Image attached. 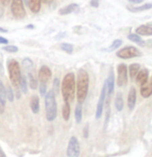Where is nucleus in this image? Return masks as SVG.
I'll return each mask as SVG.
<instances>
[{
    "mask_svg": "<svg viewBox=\"0 0 152 157\" xmlns=\"http://www.w3.org/2000/svg\"><path fill=\"white\" fill-rule=\"evenodd\" d=\"M75 90H76V82H75V75L73 72L66 74L62 81V95L65 100V103L73 102L74 96H75Z\"/></svg>",
    "mask_w": 152,
    "mask_h": 157,
    "instance_id": "nucleus-1",
    "label": "nucleus"
},
{
    "mask_svg": "<svg viewBox=\"0 0 152 157\" xmlns=\"http://www.w3.org/2000/svg\"><path fill=\"white\" fill-rule=\"evenodd\" d=\"M76 92L78 103L82 104L87 98L88 92H89V74L84 69H80L77 74Z\"/></svg>",
    "mask_w": 152,
    "mask_h": 157,
    "instance_id": "nucleus-2",
    "label": "nucleus"
},
{
    "mask_svg": "<svg viewBox=\"0 0 152 157\" xmlns=\"http://www.w3.org/2000/svg\"><path fill=\"white\" fill-rule=\"evenodd\" d=\"M45 108H46V119L49 122L54 121L57 116V104L53 90H49L45 95Z\"/></svg>",
    "mask_w": 152,
    "mask_h": 157,
    "instance_id": "nucleus-3",
    "label": "nucleus"
},
{
    "mask_svg": "<svg viewBox=\"0 0 152 157\" xmlns=\"http://www.w3.org/2000/svg\"><path fill=\"white\" fill-rule=\"evenodd\" d=\"M7 70H9L10 79V81H12L13 86L18 87L19 86L20 78H21V76H22L21 75L19 63L15 59L9 60V63H7Z\"/></svg>",
    "mask_w": 152,
    "mask_h": 157,
    "instance_id": "nucleus-4",
    "label": "nucleus"
},
{
    "mask_svg": "<svg viewBox=\"0 0 152 157\" xmlns=\"http://www.w3.org/2000/svg\"><path fill=\"white\" fill-rule=\"evenodd\" d=\"M10 10H12L13 16L18 20L23 19L26 16L25 9H24L23 0H12V4H10Z\"/></svg>",
    "mask_w": 152,
    "mask_h": 157,
    "instance_id": "nucleus-5",
    "label": "nucleus"
},
{
    "mask_svg": "<svg viewBox=\"0 0 152 157\" xmlns=\"http://www.w3.org/2000/svg\"><path fill=\"white\" fill-rule=\"evenodd\" d=\"M141 55H142V53H141L140 50H138V48L132 47V46L124 47L117 52V56L120 58H123V59H129V58L141 56Z\"/></svg>",
    "mask_w": 152,
    "mask_h": 157,
    "instance_id": "nucleus-6",
    "label": "nucleus"
},
{
    "mask_svg": "<svg viewBox=\"0 0 152 157\" xmlns=\"http://www.w3.org/2000/svg\"><path fill=\"white\" fill-rule=\"evenodd\" d=\"M106 94H107V82L105 80L104 83H103L102 89H101V94L97 103V110H96V119L97 120H99L102 117L103 107H104V102L106 99Z\"/></svg>",
    "mask_w": 152,
    "mask_h": 157,
    "instance_id": "nucleus-7",
    "label": "nucleus"
},
{
    "mask_svg": "<svg viewBox=\"0 0 152 157\" xmlns=\"http://www.w3.org/2000/svg\"><path fill=\"white\" fill-rule=\"evenodd\" d=\"M80 153V148H79V142L76 136H71L68 143V148H67V155L68 157H78Z\"/></svg>",
    "mask_w": 152,
    "mask_h": 157,
    "instance_id": "nucleus-8",
    "label": "nucleus"
},
{
    "mask_svg": "<svg viewBox=\"0 0 152 157\" xmlns=\"http://www.w3.org/2000/svg\"><path fill=\"white\" fill-rule=\"evenodd\" d=\"M127 66L125 63H120L118 66V75H117V84L120 87H124L127 84Z\"/></svg>",
    "mask_w": 152,
    "mask_h": 157,
    "instance_id": "nucleus-9",
    "label": "nucleus"
},
{
    "mask_svg": "<svg viewBox=\"0 0 152 157\" xmlns=\"http://www.w3.org/2000/svg\"><path fill=\"white\" fill-rule=\"evenodd\" d=\"M51 70L47 66H43L39 70V80L41 81L42 84H46L50 80V78H51Z\"/></svg>",
    "mask_w": 152,
    "mask_h": 157,
    "instance_id": "nucleus-10",
    "label": "nucleus"
},
{
    "mask_svg": "<svg viewBox=\"0 0 152 157\" xmlns=\"http://www.w3.org/2000/svg\"><path fill=\"white\" fill-rule=\"evenodd\" d=\"M135 81L140 86H143L144 84H146L148 82V78H149V72L147 69H143V70H140V72L138 73V75L135 76Z\"/></svg>",
    "mask_w": 152,
    "mask_h": 157,
    "instance_id": "nucleus-11",
    "label": "nucleus"
},
{
    "mask_svg": "<svg viewBox=\"0 0 152 157\" xmlns=\"http://www.w3.org/2000/svg\"><path fill=\"white\" fill-rule=\"evenodd\" d=\"M135 102H137V90L134 87H130L128 97H127V105L130 110H132L134 108Z\"/></svg>",
    "mask_w": 152,
    "mask_h": 157,
    "instance_id": "nucleus-12",
    "label": "nucleus"
},
{
    "mask_svg": "<svg viewBox=\"0 0 152 157\" xmlns=\"http://www.w3.org/2000/svg\"><path fill=\"white\" fill-rule=\"evenodd\" d=\"M106 82H107V94H106V96H107V98H111V96L113 95V93H114V86H115V78H114L113 70L109 71Z\"/></svg>",
    "mask_w": 152,
    "mask_h": 157,
    "instance_id": "nucleus-13",
    "label": "nucleus"
},
{
    "mask_svg": "<svg viewBox=\"0 0 152 157\" xmlns=\"http://www.w3.org/2000/svg\"><path fill=\"white\" fill-rule=\"evenodd\" d=\"M79 10V6L78 4L76 3H71L67 6L63 7V9L60 10L58 14L60 15H69V14H72V13H75V12H78Z\"/></svg>",
    "mask_w": 152,
    "mask_h": 157,
    "instance_id": "nucleus-14",
    "label": "nucleus"
},
{
    "mask_svg": "<svg viewBox=\"0 0 152 157\" xmlns=\"http://www.w3.org/2000/svg\"><path fill=\"white\" fill-rule=\"evenodd\" d=\"M135 34L138 36H152V27L149 25H141L135 28Z\"/></svg>",
    "mask_w": 152,
    "mask_h": 157,
    "instance_id": "nucleus-15",
    "label": "nucleus"
},
{
    "mask_svg": "<svg viewBox=\"0 0 152 157\" xmlns=\"http://www.w3.org/2000/svg\"><path fill=\"white\" fill-rule=\"evenodd\" d=\"M141 95L144 98H149L152 95V82L150 83H146L143 86H141Z\"/></svg>",
    "mask_w": 152,
    "mask_h": 157,
    "instance_id": "nucleus-16",
    "label": "nucleus"
},
{
    "mask_svg": "<svg viewBox=\"0 0 152 157\" xmlns=\"http://www.w3.org/2000/svg\"><path fill=\"white\" fill-rule=\"evenodd\" d=\"M41 0H28V6L30 10L34 14L40 12L41 10Z\"/></svg>",
    "mask_w": 152,
    "mask_h": 157,
    "instance_id": "nucleus-17",
    "label": "nucleus"
},
{
    "mask_svg": "<svg viewBox=\"0 0 152 157\" xmlns=\"http://www.w3.org/2000/svg\"><path fill=\"white\" fill-rule=\"evenodd\" d=\"M30 108L33 113H38L40 111V99L38 96H33L30 99Z\"/></svg>",
    "mask_w": 152,
    "mask_h": 157,
    "instance_id": "nucleus-18",
    "label": "nucleus"
},
{
    "mask_svg": "<svg viewBox=\"0 0 152 157\" xmlns=\"http://www.w3.org/2000/svg\"><path fill=\"white\" fill-rule=\"evenodd\" d=\"M150 9H152V3H145L143 5H140V6H135V7L129 6L128 7V10L132 13L143 12V10H150Z\"/></svg>",
    "mask_w": 152,
    "mask_h": 157,
    "instance_id": "nucleus-19",
    "label": "nucleus"
},
{
    "mask_svg": "<svg viewBox=\"0 0 152 157\" xmlns=\"http://www.w3.org/2000/svg\"><path fill=\"white\" fill-rule=\"evenodd\" d=\"M128 39L130 40V41H132L133 43H137L138 45H140V46H145V45L147 44V42L143 41V40L141 39V36H138V34H135V33H129Z\"/></svg>",
    "mask_w": 152,
    "mask_h": 157,
    "instance_id": "nucleus-20",
    "label": "nucleus"
},
{
    "mask_svg": "<svg viewBox=\"0 0 152 157\" xmlns=\"http://www.w3.org/2000/svg\"><path fill=\"white\" fill-rule=\"evenodd\" d=\"M140 69H141V67L138 63H131L128 68L130 78H135V76H137L138 73L140 72Z\"/></svg>",
    "mask_w": 152,
    "mask_h": 157,
    "instance_id": "nucleus-21",
    "label": "nucleus"
},
{
    "mask_svg": "<svg viewBox=\"0 0 152 157\" xmlns=\"http://www.w3.org/2000/svg\"><path fill=\"white\" fill-rule=\"evenodd\" d=\"M115 105H116V109L118 111H122L124 106V101H123V96L122 94L118 93L116 96V101H115Z\"/></svg>",
    "mask_w": 152,
    "mask_h": 157,
    "instance_id": "nucleus-22",
    "label": "nucleus"
},
{
    "mask_svg": "<svg viewBox=\"0 0 152 157\" xmlns=\"http://www.w3.org/2000/svg\"><path fill=\"white\" fill-rule=\"evenodd\" d=\"M5 102H6V90H5L3 83L0 81V104L4 106Z\"/></svg>",
    "mask_w": 152,
    "mask_h": 157,
    "instance_id": "nucleus-23",
    "label": "nucleus"
},
{
    "mask_svg": "<svg viewBox=\"0 0 152 157\" xmlns=\"http://www.w3.org/2000/svg\"><path fill=\"white\" fill-rule=\"evenodd\" d=\"M75 120H76V123H80L81 120H82V104L78 103L76 105L75 108Z\"/></svg>",
    "mask_w": 152,
    "mask_h": 157,
    "instance_id": "nucleus-24",
    "label": "nucleus"
},
{
    "mask_svg": "<svg viewBox=\"0 0 152 157\" xmlns=\"http://www.w3.org/2000/svg\"><path fill=\"white\" fill-rule=\"evenodd\" d=\"M70 113H71V107H70V104L68 103H65L63 107V118L65 121H68L70 119Z\"/></svg>",
    "mask_w": 152,
    "mask_h": 157,
    "instance_id": "nucleus-25",
    "label": "nucleus"
},
{
    "mask_svg": "<svg viewBox=\"0 0 152 157\" xmlns=\"http://www.w3.org/2000/svg\"><path fill=\"white\" fill-rule=\"evenodd\" d=\"M28 80H29V86L31 90H36L38 87V81L34 78V76L31 73L28 74Z\"/></svg>",
    "mask_w": 152,
    "mask_h": 157,
    "instance_id": "nucleus-26",
    "label": "nucleus"
},
{
    "mask_svg": "<svg viewBox=\"0 0 152 157\" xmlns=\"http://www.w3.org/2000/svg\"><path fill=\"white\" fill-rule=\"evenodd\" d=\"M19 86H20L21 90H22L24 94H26V93H27V81H26V78L24 76H21L20 82H19Z\"/></svg>",
    "mask_w": 152,
    "mask_h": 157,
    "instance_id": "nucleus-27",
    "label": "nucleus"
},
{
    "mask_svg": "<svg viewBox=\"0 0 152 157\" xmlns=\"http://www.w3.org/2000/svg\"><path fill=\"white\" fill-rule=\"evenodd\" d=\"M60 49H62L63 51L71 54V53L73 52V45L69 44V43H62L60 44Z\"/></svg>",
    "mask_w": 152,
    "mask_h": 157,
    "instance_id": "nucleus-28",
    "label": "nucleus"
},
{
    "mask_svg": "<svg viewBox=\"0 0 152 157\" xmlns=\"http://www.w3.org/2000/svg\"><path fill=\"white\" fill-rule=\"evenodd\" d=\"M122 45V41L121 40H115V41L111 43V45L109 46V48L107 49V51H114V50L118 49L120 48V46Z\"/></svg>",
    "mask_w": 152,
    "mask_h": 157,
    "instance_id": "nucleus-29",
    "label": "nucleus"
},
{
    "mask_svg": "<svg viewBox=\"0 0 152 157\" xmlns=\"http://www.w3.org/2000/svg\"><path fill=\"white\" fill-rule=\"evenodd\" d=\"M5 90H6V99L9 100L10 102H13V101H14L15 96H14V93H13L12 87H10V86H7V87Z\"/></svg>",
    "mask_w": 152,
    "mask_h": 157,
    "instance_id": "nucleus-30",
    "label": "nucleus"
},
{
    "mask_svg": "<svg viewBox=\"0 0 152 157\" xmlns=\"http://www.w3.org/2000/svg\"><path fill=\"white\" fill-rule=\"evenodd\" d=\"M3 50L10 52V53H16L19 49H18V47L14 46V45H6V46L3 47Z\"/></svg>",
    "mask_w": 152,
    "mask_h": 157,
    "instance_id": "nucleus-31",
    "label": "nucleus"
},
{
    "mask_svg": "<svg viewBox=\"0 0 152 157\" xmlns=\"http://www.w3.org/2000/svg\"><path fill=\"white\" fill-rule=\"evenodd\" d=\"M53 92L54 94H57L60 92V79L58 78H54V81H53Z\"/></svg>",
    "mask_w": 152,
    "mask_h": 157,
    "instance_id": "nucleus-32",
    "label": "nucleus"
},
{
    "mask_svg": "<svg viewBox=\"0 0 152 157\" xmlns=\"http://www.w3.org/2000/svg\"><path fill=\"white\" fill-rule=\"evenodd\" d=\"M22 63H23V67L25 69H30L33 67V62H31L30 58H24Z\"/></svg>",
    "mask_w": 152,
    "mask_h": 157,
    "instance_id": "nucleus-33",
    "label": "nucleus"
},
{
    "mask_svg": "<svg viewBox=\"0 0 152 157\" xmlns=\"http://www.w3.org/2000/svg\"><path fill=\"white\" fill-rule=\"evenodd\" d=\"M40 93H41V96H45L47 94V86L46 84H42L40 86Z\"/></svg>",
    "mask_w": 152,
    "mask_h": 157,
    "instance_id": "nucleus-34",
    "label": "nucleus"
},
{
    "mask_svg": "<svg viewBox=\"0 0 152 157\" xmlns=\"http://www.w3.org/2000/svg\"><path fill=\"white\" fill-rule=\"evenodd\" d=\"M0 44H2V45H9V40L3 38V36H0Z\"/></svg>",
    "mask_w": 152,
    "mask_h": 157,
    "instance_id": "nucleus-35",
    "label": "nucleus"
},
{
    "mask_svg": "<svg viewBox=\"0 0 152 157\" xmlns=\"http://www.w3.org/2000/svg\"><path fill=\"white\" fill-rule=\"evenodd\" d=\"M84 137L89 136V127H88V126L84 127Z\"/></svg>",
    "mask_w": 152,
    "mask_h": 157,
    "instance_id": "nucleus-36",
    "label": "nucleus"
},
{
    "mask_svg": "<svg viewBox=\"0 0 152 157\" xmlns=\"http://www.w3.org/2000/svg\"><path fill=\"white\" fill-rule=\"evenodd\" d=\"M91 5H92V6H95V7H98L99 1H98V0H92V1H91Z\"/></svg>",
    "mask_w": 152,
    "mask_h": 157,
    "instance_id": "nucleus-37",
    "label": "nucleus"
},
{
    "mask_svg": "<svg viewBox=\"0 0 152 157\" xmlns=\"http://www.w3.org/2000/svg\"><path fill=\"white\" fill-rule=\"evenodd\" d=\"M130 3H142L144 0H128Z\"/></svg>",
    "mask_w": 152,
    "mask_h": 157,
    "instance_id": "nucleus-38",
    "label": "nucleus"
},
{
    "mask_svg": "<svg viewBox=\"0 0 152 157\" xmlns=\"http://www.w3.org/2000/svg\"><path fill=\"white\" fill-rule=\"evenodd\" d=\"M1 2H2V4H3V5H7L10 2V0H1Z\"/></svg>",
    "mask_w": 152,
    "mask_h": 157,
    "instance_id": "nucleus-39",
    "label": "nucleus"
},
{
    "mask_svg": "<svg viewBox=\"0 0 152 157\" xmlns=\"http://www.w3.org/2000/svg\"><path fill=\"white\" fill-rule=\"evenodd\" d=\"M41 1L44 2V3H46V4H50L53 1V0H41Z\"/></svg>",
    "mask_w": 152,
    "mask_h": 157,
    "instance_id": "nucleus-40",
    "label": "nucleus"
},
{
    "mask_svg": "<svg viewBox=\"0 0 152 157\" xmlns=\"http://www.w3.org/2000/svg\"><path fill=\"white\" fill-rule=\"evenodd\" d=\"M26 28H27V29H33L34 28V25H33V24H29V25L26 26Z\"/></svg>",
    "mask_w": 152,
    "mask_h": 157,
    "instance_id": "nucleus-41",
    "label": "nucleus"
},
{
    "mask_svg": "<svg viewBox=\"0 0 152 157\" xmlns=\"http://www.w3.org/2000/svg\"><path fill=\"white\" fill-rule=\"evenodd\" d=\"M0 33H7V29H4V28L0 27Z\"/></svg>",
    "mask_w": 152,
    "mask_h": 157,
    "instance_id": "nucleus-42",
    "label": "nucleus"
},
{
    "mask_svg": "<svg viewBox=\"0 0 152 157\" xmlns=\"http://www.w3.org/2000/svg\"><path fill=\"white\" fill-rule=\"evenodd\" d=\"M2 71V66H1V63H0V72Z\"/></svg>",
    "mask_w": 152,
    "mask_h": 157,
    "instance_id": "nucleus-43",
    "label": "nucleus"
},
{
    "mask_svg": "<svg viewBox=\"0 0 152 157\" xmlns=\"http://www.w3.org/2000/svg\"><path fill=\"white\" fill-rule=\"evenodd\" d=\"M148 25H149V26H152V22H150V23H149Z\"/></svg>",
    "mask_w": 152,
    "mask_h": 157,
    "instance_id": "nucleus-44",
    "label": "nucleus"
},
{
    "mask_svg": "<svg viewBox=\"0 0 152 157\" xmlns=\"http://www.w3.org/2000/svg\"><path fill=\"white\" fill-rule=\"evenodd\" d=\"M0 151H1V148H0Z\"/></svg>",
    "mask_w": 152,
    "mask_h": 157,
    "instance_id": "nucleus-45",
    "label": "nucleus"
},
{
    "mask_svg": "<svg viewBox=\"0 0 152 157\" xmlns=\"http://www.w3.org/2000/svg\"><path fill=\"white\" fill-rule=\"evenodd\" d=\"M151 82H152V81H151Z\"/></svg>",
    "mask_w": 152,
    "mask_h": 157,
    "instance_id": "nucleus-46",
    "label": "nucleus"
}]
</instances>
